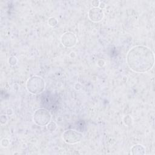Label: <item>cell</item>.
Returning <instances> with one entry per match:
<instances>
[{"mask_svg":"<svg viewBox=\"0 0 155 155\" xmlns=\"http://www.w3.org/2000/svg\"><path fill=\"white\" fill-rule=\"evenodd\" d=\"M127 62L131 70L138 73H145L154 66V55L151 49L145 46H136L128 51Z\"/></svg>","mask_w":155,"mask_h":155,"instance_id":"obj_1","label":"cell"},{"mask_svg":"<svg viewBox=\"0 0 155 155\" xmlns=\"http://www.w3.org/2000/svg\"><path fill=\"white\" fill-rule=\"evenodd\" d=\"M45 81L42 78L38 76H32L26 82V88L27 90L34 95L42 93L45 88Z\"/></svg>","mask_w":155,"mask_h":155,"instance_id":"obj_2","label":"cell"},{"mask_svg":"<svg viewBox=\"0 0 155 155\" xmlns=\"http://www.w3.org/2000/svg\"><path fill=\"white\" fill-rule=\"evenodd\" d=\"M33 119L35 123L39 126H47L51 121L52 115L46 108H39L35 112Z\"/></svg>","mask_w":155,"mask_h":155,"instance_id":"obj_3","label":"cell"},{"mask_svg":"<svg viewBox=\"0 0 155 155\" xmlns=\"http://www.w3.org/2000/svg\"><path fill=\"white\" fill-rule=\"evenodd\" d=\"M62 139L65 143L75 144L82 141L83 139V135L76 130H67L62 134Z\"/></svg>","mask_w":155,"mask_h":155,"instance_id":"obj_4","label":"cell"},{"mask_svg":"<svg viewBox=\"0 0 155 155\" xmlns=\"http://www.w3.org/2000/svg\"><path fill=\"white\" fill-rule=\"evenodd\" d=\"M77 41L78 39L76 35L70 32L64 33L61 38V43L67 48H71L74 47L77 43Z\"/></svg>","mask_w":155,"mask_h":155,"instance_id":"obj_5","label":"cell"},{"mask_svg":"<svg viewBox=\"0 0 155 155\" xmlns=\"http://www.w3.org/2000/svg\"><path fill=\"white\" fill-rule=\"evenodd\" d=\"M88 18L94 23L100 22L103 19L104 13L102 9L99 7H93L88 12Z\"/></svg>","mask_w":155,"mask_h":155,"instance_id":"obj_6","label":"cell"},{"mask_svg":"<svg viewBox=\"0 0 155 155\" xmlns=\"http://www.w3.org/2000/svg\"><path fill=\"white\" fill-rule=\"evenodd\" d=\"M145 153V148L141 144H136L131 148V154L133 155H144Z\"/></svg>","mask_w":155,"mask_h":155,"instance_id":"obj_7","label":"cell"},{"mask_svg":"<svg viewBox=\"0 0 155 155\" xmlns=\"http://www.w3.org/2000/svg\"><path fill=\"white\" fill-rule=\"evenodd\" d=\"M123 122L125 125L127 126H130L133 123V118L130 115H126L123 118Z\"/></svg>","mask_w":155,"mask_h":155,"instance_id":"obj_8","label":"cell"},{"mask_svg":"<svg viewBox=\"0 0 155 155\" xmlns=\"http://www.w3.org/2000/svg\"><path fill=\"white\" fill-rule=\"evenodd\" d=\"M57 124L54 121H50L49 123L47 125V128L50 132H53L57 128Z\"/></svg>","mask_w":155,"mask_h":155,"instance_id":"obj_9","label":"cell"},{"mask_svg":"<svg viewBox=\"0 0 155 155\" xmlns=\"http://www.w3.org/2000/svg\"><path fill=\"white\" fill-rule=\"evenodd\" d=\"M48 24L52 27H55L58 24L57 19L55 17H50L48 20Z\"/></svg>","mask_w":155,"mask_h":155,"instance_id":"obj_10","label":"cell"},{"mask_svg":"<svg viewBox=\"0 0 155 155\" xmlns=\"http://www.w3.org/2000/svg\"><path fill=\"white\" fill-rule=\"evenodd\" d=\"M8 62L9 64H10V65H12V66H14V65H15L16 64H17L18 59L16 58V56H10V57L9 58Z\"/></svg>","mask_w":155,"mask_h":155,"instance_id":"obj_11","label":"cell"},{"mask_svg":"<svg viewBox=\"0 0 155 155\" xmlns=\"http://www.w3.org/2000/svg\"><path fill=\"white\" fill-rule=\"evenodd\" d=\"M10 140L8 139H6V138H4V139H2L1 141V146L4 147V148H7V147H8L9 145H10Z\"/></svg>","mask_w":155,"mask_h":155,"instance_id":"obj_12","label":"cell"},{"mask_svg":"<svg viewBox=\"0 0 155 155\" xmlns=\"http://www.w3.org/2000/svg\"><path fill=\"white\" fill-rule=\"evenodd\" d=\"M8 121V118H7V115H1V116H0V122H1V124H3V125H4L6 124Z\"/></svg>","mask_w":155,"mask_h":155,"instance_id":"obj_13","label":"cell"},{"mask_svg":"<svg viewBox=\"0 0 155 155\" xmlns=\"http://www.w3.org/2000/svg\"><path fill=\"white\" fill-rule=\"evenodd\" d=\"M97 64L98 65V66H99L100 67H102L105 65V61L103 60V59H99V60L97 61Z\"/></svg>","mask_w":155,"mask_h":155,"instance_id":"obj_14","label":"cell"},{"mask_svg":"<svg viewBox=\"0 0 155 155\" xmlns=\"http://www.w3.org/2000/svg\"><path fill=\"white\" fill-rule=\"evenodd\" d=\"M92 4L93 6H94V7H99L100 1H98V0H94V1H92Z\"/></svg>","mask_w":155,"mask_h":155,"instance_id":"obj_15","label":"cell"},{"mask_svg":"<svg viewBox=\"0 0 155 155\" xmlns=\"http://www.w3.org/2000/svg\"><path fill=\"white\" fill-rule=\"evenodd\" d=\"M74 88L76 90L79 91V90H81V88H82V85L79 83H76L74 85Z\"/></svg>","mask_w":155,"mask_h":155,"instance_id":"obj_16","label":"cell"},{"mask_svg":"<svg viewBox=\"0 0 155 155\" xmlns=\"http://www.w3.org/2000/svg\"><path fill=\"white\" fill-rule=\"evenodd\" d=\"M6 114L8 115V116H11V115L13 114V110L12 108H9L8 109L6 110Z\"/></svg>","mask_w":155,"mask_h":155,"instance_id":"obj_17","label":"cell"},{"mask_svg":"<svg viewBox=\"0 0 155 155\" xmlns=\"http://www.w3.org/2000/svg\"><path fill=\"white\" fill-rule=\"evenodd\" d=\"M105 6H106V4H105V3L103 2H100V4H99V7L101 9H103L105 7Z\"/></svg>","mask_w":155,"mask_h":155,"instance_id":"obj_18","label":"cell"},{"mask_svg":"<svg viewBox=\"0 0 155 155\" xmlns=\"http://www.w3.org/2000/svg\"><path fill=\"white\" fill-rule=\"evenodd\" d=\"M70 57H71V58H75V56H76V53H75L74 52H71V53H70Z\"/></svg>","mask_w":155,"mask_h":155,"instance_id":"obj_19","label":"cell"}]
</instances>
